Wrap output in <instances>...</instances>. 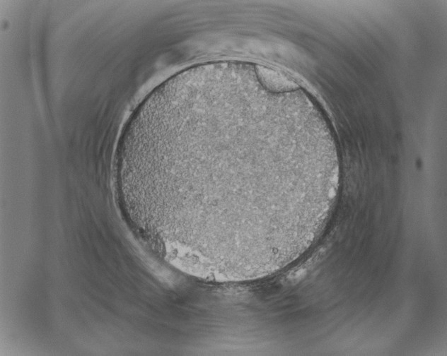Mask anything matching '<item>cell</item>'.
I'll use <instances>...</instances> for the list:
<instances>
[{"label":"cell","mask_w":447,"mask_h":356,"mask_svg":"<svg viewBox=\"0 0 447 356\" xmlns=\"http://www.w3.org/2000/svg\"><path fill=\"white\" fill-rule=\"evenodd\" d=\"M148 182L180 228L226 244L297 231L330 177L298 136L281 126L249 110L214 107L164 128Z\"/></svg>","instance_id":"cell-1"}]
</instances>
